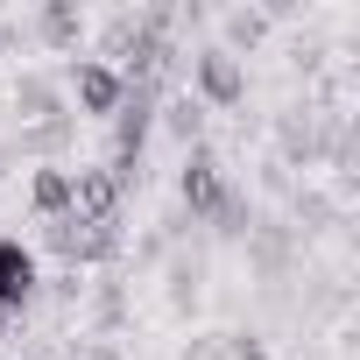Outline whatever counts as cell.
I'll return each instance as SVG.
<instances>
[{"mask_svg":"<svg viewBox=\"0 0 360 360\" xmlns=\"http://www.w3.org/2000/svg\"><path fill=\"white\" fill-rule=\"evenodd\" d=\"M29 205H36L43 226L64 219V212H71V169H36V176H29Z\"/></svg>","mask_w":360,"mask_h":360,"instance_id":"obj_9","label":"cell"},{"mask_svg":"<svg viewBox=\"0 0 360 360\" xmlns=\"http://www.w3.org/2000/svg\"><path fill=\"white\" fill-rule=\"evenodd\" d=\"M262 36H269V15H262V8H233V15H226V43H233V50H255Z\"/></svg>","mask_w":360,"mask_h":360,"instance_id":"obj_11","label":"cell"},{"mask_svg":"<svg viewBox=\"0 0 360 360\" xmlns=\"http://www.w3.org/2000/svg\"><path fill=\"white\" fill-rule=\"evenodd\" d=\"M15 113H22V127H43V120H64V99L43 71H22L15 78Z\"/></svg>","mask_w":360,"mask_h":360,"instance_id":"obj_7","label":"cell"},{"mask_svg":"<svg viewBox=\"0 0 360 360\" xmlns=\"http://www.w3.org/2000/svg\"><path fill=\"white\" fill-rule=\"evenodd\" d=\"M71 141V120H43V127H22V148H36V155H50V148H64Z\"/></svg>","mask_w":360,"mask_h":360,"instance_id":"obj_12","label":"cell"},{"mask_svg":"<svg viewBox=\"0 0 360 360\" xmlns=\"http://www.w3.org/2000/svg\"><path fill=\"white\" fill-rule=\"evenodd\" d=\"M162 120H169V134H176V141H191V148H198V134H205V106H198L191 92H176V99L162 106Z\"/></svg>","mask_w":360,"mask_h":360,"instance_id":"obj_10","label":"cell"},{"mask_svg":"<svg viewBox=\"0 0 360 360\" xmlns=\"http://www.w3.org/2000/svg\"><path fill=\"white\" fill-rule=\"evenodd\" d=\"M176 191H184V205H191V219H226V212L240 205L212 148H191V155H184V176H176Z\"/></svg>","mask_w":360,"mask_h":360,"instance_id":"obj_1","label":"cell"},{"mask_svg":"<svg viewBox=\"0 0 360 360\" xmlns=\"http://www.w3.org/2000/svg\"><path fill=\"white\" fill-rule=\"evenodd\" d=\"M71 92H78V106H85V113H120V99H127L120 71H113V64H99V57H78V64H71Z\"/></svg>","mask_w":360,"mask_h":360,"instance_id":"obj_6","label":"cell"},{"mask_svg":"<svg viewBox=\"0 0 360 360\" xmlns=\"http://www.w3.org/2000/svg\"><path fill=\"white\" fill-rule=\"evenodd\" d=\"M191 78H198V106H240V99H248V71H240V57L219 50V43L191 57Z\"/></svg>","mask_w":360,"mask_h":360,"instance_id":"obj_2","label":"cell"},{"mask_svg":"<svg viewBox=\"0 0 360 360\" xmlns=\"http://www.w3.org/2000/svg\"><path fill=\"white\" fill-rule=\"evenodd\" d=\"M71 219H92V226H113L120 219L113 169H71Z\"/></svg>","mask_w":360,"mask_h":360,"instance_id":"obj_5","label":"cell"},{"mask_svg":"<svg viewBox=\"0 0 360 360\" xmlns=\"http://www.w3.org/2000/svg\"><path fill=\"white\" fill-rule=\"evenodd\" d=\"M43 233H50V248H57L71 269H78V262H106V255L120 248V226H92V219H71V212L50 219Z\"/></svg>","mask_w":360,"mask_h":360,"instance_id":"obj_3","label":"cell"},{"mask_svg":"<svg viewBox=\"0 0 360 360\" xmlns=\"http://www.w3.org/2000/svg\"><path fill=\"white\" fill-rule=\"evenodd\" d=\"M92 360H120V353H113V346H99V353H92Z\"/></svg>","mask_w":360,"mask_h":360,"instance_id":"obj_13","label":"cell"},{"mask_svg":"<svg viewBox=\"0 0 360 360\" xmlns=\"http://www.w3.org/2000/svg\"><path fill=\"white\" fill-rule=\"evenodd\" d=\"M29 297H36V255H29L22 240L0 233V325L22 318V311H29Z\"/></svg>","mask_w":360,"mask_h":360,"instance_id":"obj_4","label":"cell"},{"mask_svg":"<svg viewBox=\"0 0 360 360\" xmlns=\"http://www.w3.org/2000/svg\"><path fill=\"white\" fill-rule=\"evenodd\" d=\"M36 36H43L50 50H78V36H85V15L71 8V0H43V8H36Z\"/></svg>","mask_w":360,"mask_h":360,"instance_id":"obj_8","label":"cell"}]
</instances>
